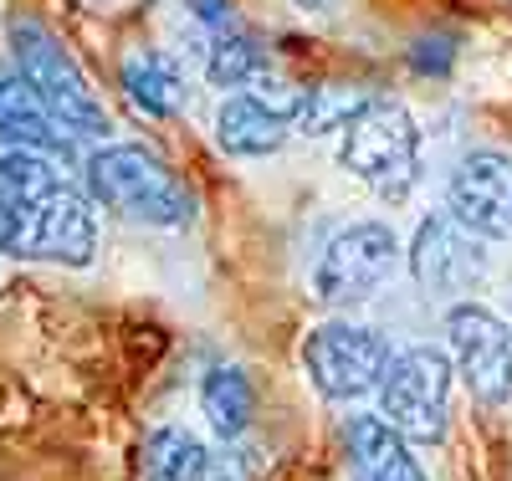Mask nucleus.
Wrapping results in <instances>:
<instances>
[{
  "instance_id": "21",
  "label": "nucleus",
  "mask_w": 512,
  "mask_h": 481,
  "mask_svg": "<svg viewBox=\"0 0 512 481\" xmlns=\"http://www.w3.org/2000/svg\"><path fill=\"white\" fill-rule=\"evenodd\" d=\"M77 6H88V11H118V6H128V0H77Z\"/></svg>"
},
{
  "instance_id": "14",
  "label": "nucleus",
  "mask_w": 512,
  "mask_h": 481,
  "mask_svg": "<svg viewBox=\"0 0 512 481\" xmlns=\"http://www.w3.org/2000/svg\"><path fill=\"white\" fill-rule=\"evenodd\" d=\"M0 139L41 149V154H62L72 144V134L47 113V103L31 93L16 67H0Z\"/></svg>"
},
{
  "instance_id": "7",
  "label": "nucleus",
  "mask_w": 512,
  "mask_h": 481,
  "mask_svg": "<svg viewBox=\"0 0 512 481\" xmlns=\"http://www.w3.org/2000/svg\"><path fill=\"white\" fill-rule=\"evenodd\" d=\"M400 267V236L390 221H349L338 226L313 267V297L323 308H364L369 297L390 287Z\"/></svg>"
},
{
  "instance_id": "16",
  "label": "nucleus",
  "mask_w": 512,
  "mask_h": 481,
  "mask_svg": "<svg viewBox=\"0 0 512 481\" xmlns=\"http://www.w3.org/2000/svg\"><path fill=\"white\" fill-rule=\"evenodd\" d=\"M200 410L205 425L221 435V441H241L256 420V384L241 364H216L200 379Z\"/></svg>"
},
{
  "instance_id": "9",
  "label": "nucleus",
  "mask_w": 512,
  "mask_h": 481,
  "mask_svg": "<svg viewBox=\"0 0 512 481\" xmlns=\"http://www.w3.org/2000/svg\"><path fill=\"white\" fill-rule=\"evenodd\" d=\"M446 354L472 389V400L487 410L512 405V328L482 308V302H451L446 308Z\"/></svg>"
},
{
  "instance_id": "2",
  "label": "nucleus",
  "mask_w": 512,
  "mask_h": 481,
  "mask_svg": "<svg viewBox=\"0 0 512 481\" xmlns=\"http://www.w3.org/2000/svg\"><path fill=\"white\" fill-rule=\"evenodd\" d=\"M82 185H88L93 205L134 226L185 231L195 221V190L144 144H98L82 159Z\"/></svg>"
},
{
  "instance_id": "17",
  "label": "nucleus",
  "mask_w": 512,
  "mask_h": 481,
  "mask_svg": "<svg viewBox=\"0 0 512 481\" xmlns=\"http://www.w3.org/2000/svg\"><path fill=\"white\" fill-rule=\"evenodd\" d=\"M144 481H216V451L185 425H159L144 435Z\"/></svg>"
},
{
  "instance_id": "13",
  "label": "nucleus",
  "mask_w": 512,
  "mask_h": 481,
  "mask_svg": "<svg viewBox=\"0 0 512 481\" xmlns=\"http://www.w3.org/2000/svg\"><path fill=\"white\" fill-rule=\"evenodd\" d=\"M292 139V113L272 108L256 93H226L216 108V144L231 159H267Z\"/></svg>"
},
{
  "instance_id": "6",
  "label": "nucleus",
  "mask_w": 512,
  "mask_h": 481,
  "mask_svg": "<svg viewBox=\"0 0 512 481\" xmlns=\"http://www.w3.org/2000/svg\"><path fill=\"white\" fill-rule=\"evenodd\" d=\"M451 379H456V364L451 354L431 343H410L395 354L390 374L379 384V415L390 420L405 441H420V446H441L446 430H451Z\"/></svg>"
},
{
  "instance_id": "3",
  "label": "nucleus",
  "mask_w": 512,
  "mask_h": 481,
  "mask_svg": "<svg viewBox=\"0 0 512 481\" xmlns=\"http://www.w3.org/2000/svg\"><path fill=\"white\" fill-rule=\"evenodd\" d=\"M6 52H11V67L26 77V87L47 103V113L72 139H108L113 118L98 98V87L88 82V72L72 57V47L47 21L31 16V11H16L6 21Z\"/></svg>"
},
{
  "instance_id": "15",
  "label": "nucleus",
  "mask_w": 512,
  "mask_h": 481,
  "mask_svg": "<svg viewBox=\"0 0 512 481\" xmlns=\"http://www.w3.org/2000/svg\"><path fill=\"white\" fill-rule=\"evenodd\" d=\"M200 47H205V77L216 82L221 93H246V87L267 72V41L246 21L221 26L216 36H205Z\"/></svg>"
},
{
  "instance_id": "5",
  "label": "nucleus",
  "mask_w": 512,
  "mask_h": 481,
  "mask_svg": "<svg viewBox=\"0 0 512 481\" xmlns=\"http://www.w3.org/2000/svg\"><path fill=\"white\" fill-rule=\"evenodd\" d=\"M400 348L384 338L379 328L359 323V318H328L303 338V374L313 379V389L333 405H354L379 395L384 374H390Z\"/></svg>"
},
{
  "instance_id": "20",
  "label": "nucleus",
  "mask_w": 512,
  "mask_h": 481,
  "mask_svg": "<svg viewBox=\"0 0 512 481\" xmlns=\"http://www.w3.org/2000/svg\"><path fill=\"white\" fill-rule=\"evenodd\" d=\"M297 11H313V16H323V11H333V0H292Z\"/></svg>"
},
{
  "instance_id": "8",
  "label": "nucleus",
  "mask_w": 512,
  "mask_h": 481,
  "mask_svg": "<svg viewBox=\"0 0 512 481\" xmlns=\"http://www.w3.org/2000/svg\"><path fill=\"white\" fill-rule=\"evenodd\" d=\"M405 267L415 287L436 302H466L492 272V251L451 215H425L405 246Z\"/></svg>"
},
{
  "instance_id": "1",
  "label": "nucleus",
  "mask_w": 512,
  "mask_h": 481,
  "mask_svg": "<svg viewBox=\"0 0 512 481\" xmlns=\"http://www.w3.org/2000/svg\"><path fill=\"white\" fill-rule=\"evenodd\" d=\"M0 251L47 267H88L98 256V205L57 164L26 144L0 139Z\"/></svg>"
},
{
  "instance_id": "4",
  "label": "nucleus",
  "mask_w": 512,
  "mask_h": 481,
  "mask_svg": "<svg viewBox=\"0 0 512 481\" xmlns=\"http://www.w3.org/2000/svg\"><path fill=\"white\" fill-rule=\"evenodd\" d=\"M338 164L379 200H410L420 185V123L395 98H369L338 134Z\"/></svg>"
},
{
  "instance_id": "22",
  "label": "nucleus",
  "mask_w": 512,
  "mask_h": 481,
  "mask_svg": "<svg viewBox=\"0 0 512 481\" xmlns=\"http://www.w3.org/2000/svg\"><path fill=\"white\" fill-rule=\"evenodd\" d=\"M507 328H512V287H507Z\"/></svg>"
},
{
  "instance_id": "12",
  "label": "nucleus",
  "mask_w": 512,
  "mask_h": 481,
  "mask_svg": "<svg viewBox=\"0 0 512 481\" xmlns=\"http://www.w3.org/2000/svg\"><path fill=\"white\" fill-rule=\"evenodd\" d=\"M118 82L128 103H134L144 118H175L190 108V77H185V62L164 47H134L123 52L118 62Z\"/></svg>"
},
{
  "instance_id": "10",
  "label": "nucleus",
  "mask_w": 512,
  "mask_h": 481,
  "mask_svg": "<svg viewBox=\"0 0 512 481\" xmlns=\"http://www.w3.org/2000/svg\"><path fill=\"white\" fill-rule=\"evenodd\" d=\"M446 215L487 246L512 241V159L502 149H466L446 180Z\"/></svg>"
},
{
  "instance_id": "11",
  "label": "nucleus",
  "mask_w": 512,
  "mask_h": 481,
  "mask_svg": "<svg viewBox=\"0 0 512 481\" xmlns=\"http://www.w3.org/2000/svg\"><path fill=\"white\" fill-rule=\"evenodd\" d=\"M344 456H349V481H425L410 441L379 410L374 415H349Z\"/></svg>"
},
{
  "instance_id": "19",
  "label": "nucleus",
  "mask_w": 512,
  "mask_h": 481,
  "mask_svg": "<svg viewBox=\"0 0 512 481\" xmlns=\"http://www.w3.org/2000/svg\"><path fill=\"white\" fill-rule=\"evenodd\" d=\"M456 52H461V41H456L451 31H431V36L410 41V67H415L420 77H451Z\"/></svg>"
},
{
  "instance_id": "18",
  "label": "nucleus",
  "mask_w": 512,
  "mask_h": 481,
  "mask_svg": "<svg viewBox=\"0 0 512 481\" xmlns=\"http://www.w3.org/2000/svg\"><path fill=\"white\" fill-rule=\"evenodd\" d=\"M374 93L369 87H359V82H308V93H303V103H297V113H292V128L297 134H308V139H318V134H344V123L369 103Z\"/></svg>"
}]
</instances>
